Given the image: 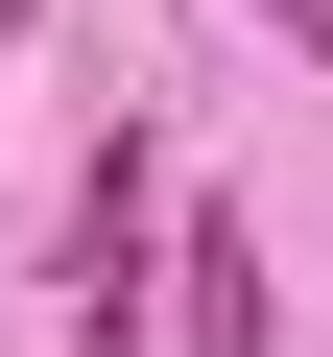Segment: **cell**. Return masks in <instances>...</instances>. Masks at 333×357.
I'll return each mask as SVG.
<instances>
[{"label":"cell","instance_id":"obj_1","mask_svg":"<svg viewBox=\"0 0 333 357\" xmlns=\"http://www.w3.org/2000/svg\"><path fill=\"white\" fill-rule=\"evenodd\" d=\"M166 286H191V357H262V238H238V215H191Z\"/></svg>","mask_w":333,"mask_h":357},{"label":"cell","instance_id":"obj_2","mask_svg":"<svg viewBox=\"0 0 333 357\" xmlns=\"http://www.w3.org/2000/svg\"><path fill=\"white\" fill-rule=\"evenodd\" d=\"M262 24H286V48H309V72H333V0H262Z\"/></svg>","mask_w":333,"mask_h":357}]
</instances>
